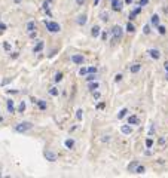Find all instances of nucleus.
I'll list each match as a JSON object with an SVG mask.
<instances>
[{"instance_id":"nucleus-6","label":"nucleus","mask_w":168,"mask_h":178,"mask_svg":"<svg viewBox=\"0 0 168 178\" xmlns=\"http://www.w3.org/2000/svg\"><path fill=\"white\" fill-rule=\"evenodd\" d=\"M43 48H45V42L43 40H37V43L34 45V48H33V52H34V54H39V52H42Z\"/></svg>"},{"instance_id":"nucleus-16","label":"nucleus","mask_w":168,"mask_h":178,"mask_svg":"<svg viewBox=\"0 0 168 178\" xmlns=\"http://www.w3.org/2000/svg\"><path fill=\"white\" fill-rule=\"evenodd\" d=\"M76 21H77V24H79V25H85L88 22V16L86 15H79Z\"/></svg>"},{"instance_id":"nucleus-20","label":"nucleus","mask_w":168,"mask_h":178,"mask_svg":"<svg viewBox=\"0 0 168 178\" xmlns=\"http://www.w3.org/2000/svg\"><path fill=\"white\" fill-rule=\"evenodd\" d=\"M64 146H66L69 150H72V148L74 147V140H72V138H69V140H66V141H64Z\"/></svg>"},{"instance_id":"nucleus-29","label":"nucleus","mask_w":168,"mask_h":178,"mask_svg":"<svg viewBox=\"0 0 168 178\" xmlns=\"http://www.w3.org/2000/svg\"><path fill=\"white\" fill-rule=\"evenodd\" d=\"M158 31H159V34H165V33H167V28L164 27V25H158Z\"/></svg>"},{"instance_id":"nucleus-38","label":"nucleus","mask_w":168,"mask_h":178,"mask_svg":"<svg viewBox=\"0 0 168 178\" xmlns=\"http://www.w3.org/2000/svg\"><path fill=\"white\" fill-rule=\"evenodd\" d=\"M158 144H159V146H165V138L161 137L159 140H158Z\"/></svg>"},{"instance_id":"nucleus-40","label":"nucleus","mask_w":168,"mask_h":178,"mask_svg":"<svg viewBox=\"0 0 168 178\" xmlns=\"http://www.w3.org/2000/svg\"><path fill=\"white\" fill-rule=\"evenodd\" d=\"M101 141H103V143H109V141H110V137H109V135H104V137L101 138Z\"/></svg>"},{"instance_id":"nucleus-53","label":"nucleus","mask_w":168,"mask_h":178,"mask_svg":"<svg viewBox=\"0 0 168 178\" xmlns=\"http://www.w3.org/2000/svg\"><path fill=\"white\" fill-rule=\"evenodd\" d=\"M165 79H167V80H168V73H165Z\"/></svg>"},{"instance_id":"nucleus-55","label":"nucleus","mask_w":168,"mask_h":178,"mask_svg":"<svg viewBox=\"0 0 168 178\" xmlns=\"http://www.w3.org/2000/svg\"><path fill=\"white\" fill-rule=\"evenodd\" d=\"M0 177H2V172H0Z\"/></svg>"},{"instance_id":"nucleus-42","label":"nucleus","mask_w":168,"mask_h":178,"mask_svg":"<svg viewBox=\"0 0 168 178\" xmlns=\"http://www.w3.org/2000/svg\"><path fill=\"white\" fill-rule=\"evenodd\" d=\"M6 30V24L5 22H0V33H3Z\"/></svg>"},{"instance_id":"nucleus-33","label":"nucleus","mask_w":168,"mask_h":178,"mask_svg":"<svg viewBox=\"0 0 168 178\" xmlns=\"http://www.w3.org/2000/svg\"><path fill=\"white\" fill-rule=\"evenodd\" d=\"M82 113H83V111H82L80 108L76 111V119H77V120H82Z\"/></svg>"},{"instance_id":"nucleus-13","label":"nucleus","mask_w":168,"mask_h":178,"mask_svg":"<svg viewBox=\"0 0 168 178\" xmlns=\"http://www.w3.org/2000/svg\"><path fill=\"white\" fill-rule=\"evenodd\" d=\"M98 88H100V83H98V82H95V80H92V82H89V83H88V89L91 91V92H92V91H97Z\"/></svg>"},{"instance_id":"nucleus-10","label":"nucleus","mask_w":168,"mask_h":178,"mask_svg":"<svg viewBox=\"0 0 168 178\" xmlns=\"http://www.w3.org/2000/svg\"><path fill=\"white\" fill-rule=\"evenodd\" d=\"M121 132L124 134V135H130L132 132V129H131L130 125H122V126H121Z\"/></svg>"},{"instance_id":"nucleus-48","label":"nucleus","mask_w":168,"mask_h":178,"mask_svg":"<svg viewBox=\"0 0 168 178\" xmlns=\"http://www.w3.org/2000/svg\"><path fill=\"white\" fill-rule=\"evenodd\" d=\"M164 68H165V73H168V61H165V64H164Z\"/></svg>"},{"instance_id":"nucleus-35","label":"nucleus","mask_w":168,"mask_h":178,"mask_svg":"<svg viewBox=\"0 0 168 178\" xmlns=\"http://www.w3.org/2000/svg\"><path fill=\"white\" fill-rule=\"evenodd\" d=\"M143 33H144V34H150V25H144Z\"/></svg>"},{"instance_id":"nucleus-15","label":"nucleus","mask_w":168,"mask_h":178,"mask_svg":"<svg viewBox=\"0 0 168 178\" xmlns=\"http://www.w3.org/2000/svg\"><path fill=\"white\" fill-rule=\"evenodd\" d=\"M100 19H101V21H104V22H107L109 19H110L109 12H107V11H101V12H100Z\"/></svg>"},{"instance_id":"nucleus-31","label":"nucleus","mask_w":168,"mask_h":178,"mask_svg":"<svg viewBox=\"0 0 168 178\" xmlns=\"http://www.w3.org/2000/svg\"><path fill=\"white\" fill-rule=\"evenodd\" d=\"M152 146H153V140H152V138H147V140H146V147L150 148Z\"/></svg>"},{"instance_id":"nucleus-14","label":"nucleus","mask_w":168,"mask_h":178,"mask_svg":"<svg viewBox=\"0 0 168 178\" xmlns=\"http://www.w3.org/2000/svg\"><path fill=\"white\" fill-rule=\"evenodd\" d=\"M138 123H140V119L135 116V114H132V116L128 117V125H138Z\"/></svg>"},{"instance_id":"nucleus-24","label":"nucleus","mask_w":168,"mask_h":178,"mask_svg":"<svg viewBox=\"0 0 168 178\" xmlns=\"http://www.w3.org/2000/svg\"><path fill=\"white\" fill-rule=\"evenodd\" d=\"M126 31H128V33H134V31H135V27H134V24H132L131 21L126 24Z\"/></svg>"},{"instance_id":"nucleus-28","label":"nucleus","mask_w":168,"mask_h":178,"mask_svg":"<svg viewBox=\"0 0 168 178\" xmlns=\"http://www.w3.org/2000/svg\"><path fill=\"white\" fill-rule=\"evenodd\" d=\"M49 94L52 95V97H57L58 94H60V92H58V89H57V88H51V89H49Z\"/></svg>"},{"instance_id":"nucleus-37","label":"nucleus","mask_w":168,"mask_h":178,"mask_svg":"<svg viewBox=\"0 0 168 178\" xmlns=\"http://www.w3.org/2000/svg\"><path fill=\"white\" fill-rule=\"evenodd\" d=\"M107 36H109V34H107V31H103V33H101V39H103V42H106V40H107Z\"/></svg>"},{"instance_id":"nucleus-36","label":"nucleus","mask_w":168,"mask_h":178,"mask_svg":"<svg viewBox=\"0 0 168 178\" xmlns=\"http://www.w3.org/2000/svg\"><path fill=\"white\" fill-rule=\"evenodd\" d=\"M92 97L95 98V100H98L101 95H100V92H98V91H92Z\"/></svg>"},{"instance_id":"nucleus-47","label":"nucleus","mask_w":168,"mask_h":178,"mask_svg":"<svg viewBox=\"0 0 168 178\" xmlns=\"http://www.w3.org/2000/svg\"><path fill=\"white\" fill-rule=\"evenodd\" d=\"M11 80H12V79H5V80L2 82V85H3V86H5V85H8V83H9Z\"/></svg>"},{"instance_id":"nucleus-7","label":"nucleus","mask_w":168,"mask_h":178,"mask_svg":"<svg viewBox=\"0 0 168 178\" xmlns=\"http://www.w3.org/2000/svg\"><path fill=\"white\" fill-rule=\"evenodd\" d=\"M45 157H46V159L49 160V162H55L57 160V154L54 153V151H45Z\"/></svg>"},{"instance_id":"nucleus-23","label":"nucleus","mask_w":168,"mask_h":178,"mask_svg":"<svg viewBox=\"0 0 168 178\" xmlns=\"http://www.w3.org/2000/svg\"><path fill=\"white\" fill-rule=\"evenodd\" d=\"M150 22H152V25H155V27H158V25H159V16H158V15H152V18H150Z\"/></svg>"},{"instance_id":"nucleus-27","label":"nucleus","mask_w":168,"mask_h":178,"mask_svg":"<svg viewBox=\"0 0 168 178\" xmlns=\"http://www.w3.org/2000/svg\"><path fill=\"white\" fill-rule=\"evenodd\" d=\"M25 107H27V105H25V102L21 101V104L18 105V113H24V111H25Z\"/></svg>"},{"instance_id":"nucleus-25","label":"nucleus","mask_w":168,"mask_h":178,"mask_svg":"<svg viewBox=\"0 0 168 178\" xmlns=\"http://www.w3.org/2000/svg\"><path fill=\"white\" fill-rule=\"evenodd\" d=\"M54 80H55L57 83L63 80V73H61V71H58V73H55V76H54Z\"/></svg>"},{"instance_id":"nucleus-9","label":"nucleus","mask_w":168,"mask_h":178,"mask_svg":"<svg viewBox=\"0 0 168 178\" xmlns=\"http://www.w3.org/2000/svg\"><path fill=\"white\" fill-rule=\"evenodd\" d=\"M6 107H8V111L12 114L15 113V104H14V100H8L6 101Z\"/></svg>"},{"instance_id":"nucleus-2","label":"nucleus","mask_w":168,"mask_h":178,"mask_svg":"<svg viewBox=\"0 0 168 178\" xmlns=\"http://www.w3.org/2000/svg\"><path fill=\"white\" fill-rule=\"evenodd\" d=\"M31 128H33V123H31V122H21V123L15 125V131L19 132V134L27 132V131H30Z\"/></svg>"},{"instance_id":"nucleus-26","label":"nucleus","mask_w":168,"mask_h":178,"mask_svg":"<svg viewBox=\"0 0 168 178\" xmlns=\"http://www.w3.org/2000/svg\"><path fill=\"white\" fill-rule=\"evenodd\" d=\"M126 113H128V110H126V108H122L119 113H118V119H124V117L126 116Z\"/></svg>"},{"instance_id":"nucleus-34","label":"nucleus","mask_w":168,"mask_h":178,"mask_svg":"<svg viewBox=\"0 0 168 178\" xmlns=\"http://www.w3.org/2000/svg\"><path fill=\"white\" fill-rule=\"evenodd\" d=\"M147 3H149V0H140V2H138V6L144 8V6H147Z\"/></svg>"},{"instance_id":"nucleus-54","label":"nucleus","mask_w":168,"mask_h":178,"mask_svg":"<svg viewBox=\"0 0 168 178\" xmlns=\"http://www.w3.org/2000/svg\"><path fill=\"white\" fill-rule=\"evenodd\" d=\"M15 2H16V3H19V0H15Z\"/></svg>"},{"instance_id":"nucleus-30","label":"nucleus","mask_w":168,"mask_h":178,"mask_svg":"<svg viewBox=\"0 0 168 178\" xmlns=\"http://www.w3.org/2000/svg\"><path fill=\"white\" fill-rule=\"evenodd\" d=\"M86 80H88V82H92V80H95V73H89V74L86 76Z\"/></svg>"},{"instance_id":"nucleus-51","label":"nucleus","mask_w":168,"mask_h":178,"mask_svg":"<svg viewBox=\"0 0 168 178\" xmlns=\"http://www.w3.org/2000/svg\"><path fill=\"white\" fill-rule=\"evenodd\" d=\"M98 2H100V0H94V5L97 6V5H98Z\"/></svg>"},{"instance_id":"nucleus-52","label":"nucleus","mask_w":168,"mask_h":178,"mask_svg":"<svg viewBox=\"0 0 168 178\" xmlns=\"http://www.w3.org/2000/svg\"><path fill=\"white\" fill-rule=\"evenodd\" d=\"M2 122H3V117H2V116H0V123H2Z\"/></svg>"},{"instance_id":"nucleus-18","label":"nucleus","mask_w":168,"mask_h":178,"mask_svg":"<svg viewBox=\"0 0 168 178\" xmlns=\"http://www.w3.org/2000/svg\"><path fill=\"white\" fill-rule=\"evenodd\" d=\"M141 9H143L141 6H137V8H135V9L131 12V14H130V19H134V18H135V16H137V15L140 14V12H141Z\"/></svg>"},{"instance_id":"nucleus-41","label":"nucleus","mask_w":168,"mask_h":178,"mask_svg":"<svg viewBox=\"0 0 168 178\" xmlns=\"http://www.w3.org/2000/svg\"><path fill=\"white\" fill-rule=\"evenodd\" d=\"M3 48H5V51H11V45H9L8 42H5V43H3Z\"/></svg>"},{"instance_id":"nucleus-21","label":"nucleus","mask_w":168,"mask_h":178,"mask_svg":"<svg viewBox=\"0 0 168 178\" xmlns=\"http://www.w3.org/2000/svg\"><path fill=\"white\" fill-rule=\"evenodd\" d=\"M137 165H138V160H134V162H131L130 165L126 166V169L130 171V172H134V169L137 168Z\"/></svg>"},{"instance_id":"nucleus-5","label":"nucleus","mask_w":168,"mask_h":178,"mask_svg":"<svg viewBox=\"0 0 168 178\" xmlns=\"http://www.w3.org/2000/svg\"><path fill=\"white\" fill-rule=\"evenodd\" d=\"M147 54H149V56H150L152 59H159V58H161V51H159V49L152 48V49L147 51Z\"/></svg>"},{"instance_id":"nucleus-1","label":"nucleus","mask_w":168,"mask_h":178,"mask_svg":"<svg viewBox=\"0 0 168 178\" xmlns=\"http://www.w3.org/2000/svg\"><path fill=\"white\" fill-rule=\"evenodd\" d=\"M112 34H113L112 43H118V42H121L122 36H124V30H122L121 25H113V28H112Z\"/></svg>"},{"instance_id":"nucleus-39","label":"nucleus","mask_w":168,"mask_h":178,"mask_svg":"<svg viewBox=\"0 0 168 178\" xmlns=\"http://www.w3.org/2000/svg\"><path fill=\"white\" fill-rule=\"evenodd\" d=\"M28 36H30L31 39H36V36H37V31H36V30H34V31H30V33H28Z\"/></svg>"},{"instance_id":"nucleus-22","label":"nucleus","mask_w":168,"mask_h":178,"mask_svg":"<svg viewBox=\"0 0 168 178\" xmlns=\"http://www.w3.org/2000/svg\"><path fill=\"white\" fill-rule=\"evenodd\" d=\"M144 171H146V168L143 166V165H140V163H138V165H137V168L134 169V172H135V174H144Z\"/></svg>"},{"instance_id":"nucleus-19","label":"nucleus","mask_w":168,"mask_h":178,"mask_svg":"<svg viewBox=\"0 0 168 178\" xmlns=\"http://www.w3.org/2000/svg\"><path fill=\"white\" fill-rule=\"evenodd\" d=\"M25 28H27L28 33H30V31H34V30H36V22H34V21H28L27 25H25Z\"/></svg>"},{"instance_id":"nucleus-12","label":"nucleus","mask_w":168,"mask_h":178,"mask_svg":"<svg viewBox=\"0 0 168 178\" xmlns=\"http://www.w3.org/2000/svg\"><path fill=\"white\" fill-rule=\"evenodd\" d=\"M100 33H101L100 25H94V27L91 28V36H92V37H98V36H100Z\"/></svg>"},{"instance_id":"nucleus-4","label":"nucleus","mask_w":168,"mask_h":178,"mask_svg":"<svg viewBox=\"0 0 168 178\" xmlns=\"http://www.w3.org/2000/svg\"><path fill=\"white\" fill-rule=\"evenodd\" d=\"M124 8V0H112V9L115 12H119Z\"/></svg>"},{"instance_id":"nucleus-46","label":"nucleus","mask_w":168,"mask_h":178,"mask_svg":"<svg viewBox=\"0 0 168 178\" xmlns=\"http://www.w3.org/2000/svg\"><path fill=\"white\" fill-rule=\"evenodd\" d=\"M85 2H86V0H76V3L79 5V6H83V5H85Z\"/></svg>"},{"instance_id":"nucleus-3","label":"nucleus","mask_w":168,"mask_h":178,"mask_svg":"<svg viewBox=\"0 0 168 178\" xmlns=\"http://www.w3.org/2000/svg\"><path fill=\"white\" fill-rule=\"evenodd\" d=\"M45 25H46V28H48L49 33H58L61 30L60 24L55 22V21H45Z\"/></svg>"},{"instance_id":"nucleus-49","label":"nucleus","mask_w":168,"mask_h":178,"mask_svg":"<svg viewBox=\"0 0 168 178\" xmlns=\"http://www.w3.org/2000/svg\"><path fill=\"white\" fill-rule=\"evenodd\" d=\"M153 131H155V126L152 125V126H150V131H149V134H153Z\"/></svg>"},{"instance_id":"nucleus-45","label":"nucleus","mask_w":168,"mask_h":178,"mask_svg":"<svg viewBox=\"0 0 168 178\" xmlns=\"http://www.w3.org/2000/svg\"><path fill=\"white\" fill-rule=\"evenodd\" d=\"M104 102H100V104H97V108H98V110H103V108H104Z\"/></svg>"},{"instance_id":"nucleus-32","label":"nucleus","mask_w":168,"mask_h":178,"mask_svg":"<svg viewBox=\"0 0 168 178\" xmlns=\"http://www.w3.org/2000/svg\"><path fill=\"white\" fill-rule=\"evenodd\" d=\"M79 74H80V76H85V74H88V68H86V67H82V68L79 70Z\"/></svg>"},{"instance_id":"nucleus-8","label":"nucleus","mask_w":168,"mask_h":178,"mask_svg":"<svg viewBox=\"0 0 168 178\" xmlns=\"http://www.w3.org/2000/svg\"><path fill=\"white\" fill-rule=\"evenodd\" d=\"M83 61H85V58H83V55H73L72 56V62L74 64H83Z\"/></svg>"},{"instance_id":"nucleus-43","label":"nucleus","mask_w":168,"mask_h":178,"mask_svg":"<svg viewBox=\"0 0 168 178\" xmlns=\"http://www.w3.org/2000/svg\"><path fill=\"white\" fill-rule=\"evenodd\" d=\"M88 73H95L97 74V67H89L88 68Z\"/></svg>"},{"instance_id":"nucleus-17","label":"nucleus","mask_w":168,"mask_h":178,"mask_svg":"<svg viewBox=\"0 0 168 178\" xmlns=\"http://www.w3.org/2000/svg\"><path fill=\"white\" fill-rule=\"evenodd\" d=\"M34 104H37V107L40 108V110H46L48 108L46 101H43V100H37V101H34Z\"/></svg>"},{"instance_id":"nucleus-50","label":"nucleus","mask_w":168,"mask_h":178,"mask_svg":"<svg viewBox=\"0 0 168 178\" xmlns=\"http://www.w3.org/2000/svg\"><path fill=\"white\" fill-rule=\"evenodd\" d=\"M125 3H126V5H131V3H132V0H125Z\"/></svg>"},{"instance_id":"nucleus-11","label":"nucleus","mask_w":168,"mask_h":178,"mask_svg":"<svg viewBox=\"0 0 168 178\" xmlns=\"http://www.w3.org/2000/svg\"><path fill=\"white\" fill-rule=\"evenodd\" d=\"M141 70V64H138V62H135V64H132L131 67H130V73H132V74H135V73H138V71Z\"/></svg>"},{"instance_id":"nucleus-44","label":"nucleus","mask_w":168,"mask_h":178,"mask_svg":"<svg viewBox=\"0 0 168 178\" xmlns=\"http://www.w3.org/2000/svg\"><path fill=\"white\" fill-rule=\"evenodd\" d=\"M121 80H122V74L119 73V74L115 76V82H121Z\"/></svg>"}]
</instances>
